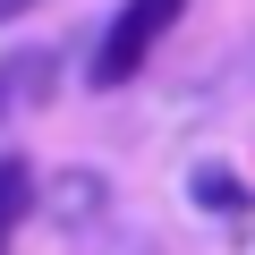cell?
I'll return each mask as SVG.
<instances>
[{"instance_id": "1", "label": "cell", "mask_w": 255, "mask_h": 255, "mask_svg": "<svg viewBox=\"0 0 255 255\" xmlns=\"http://www.w3.org/2000/svg\"><path fill=\"white\" fill-rule=\"evenodd\" d=\"M187 9H196V0H119V17L102 26V43H94V60H85V85H94V94L128 85V77L162 51V34H170Z\"/></svg>"}, {"instance_id": "2", "label": "cell", "mask_w": 255, "mask_h": 255, "mask_svg": "<svg viewBox=\"0 0 255 255\" xmlns=\"http://www.w3.org/2000/svg\"><path fill=\"white\" fill-rule=\"evenodd\" d=\"M51 85H60V51H43V43L0 51V128L17 111H34V102H51Z\"/></svg>"}, {"instance_id": "3", "label": "cell", "mask_w": 255, "mask_h": 255, "mask_svg": "<svg viewBox=\"0 0 255 255\" xmlns=\"http://www.w3.org/2000/svg\"><path fill=\"white\" fill-rule=\"evenodd\" d=\"M43 204V187H34V162L26 153H0V238H9L26 213Z\"/></svg>"}, {"instance_id": "4", "label": "cell", "mask_w": 255, "mask_h": 255, "mask_svg": "<svg viewBox=\"0 0 255 255\" xmlns=\"http://www.w3.org/2000/svg\"><path fill=\"white\" fill-rule=\"evenodd\" d=\"M187 196H196L204 213H247V187H238V170H221V162H204V170L187 179Z\"/></svg>"}, {"instance_id": "5", "label": "cell", "mask_w": 255, "mask_h": 255, "mask_svg": "<svg viewBox=\"0 0 255 255\" xmlns=\"http://www.w3.org/2000/svg\"><path fill=\"white\" fill-rule=\"evenodd\" d=\"M43 0H0V26H17V17H34Z\"/></svg>"}, {"instance_id": "6", "label": "cell", "mask_w": 255, "mask_h": 255, "mask_svg": "<svg viewBox=\"0 0 255 255\" xmlns=\"http://www.w3.org/2000/svg\"><path fill=\"white\" fill-rule=\"evenodd\" d=\"M0 247H9V238H0Z\"/></svg>"}]
</instances>
